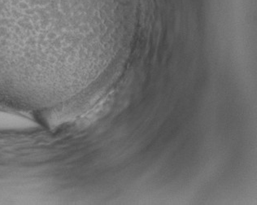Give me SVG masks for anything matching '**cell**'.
Returning <instances> with one entry per match:
<instances>
[{"mask_svg": "<svg viewBox=\"0 0 257 205\" xmlns=\"http://www.w3.org/2000/svg\"><path fill=\"white\" fill-rule=\"evenodd\" d=\"M32 124L30 119L23 118L22 116L0 111V130L28 128Z\"/></svg>", "mask_w": 257, "mask_h": 205, "instance_id": "obj_1", "label": "cell"}]
</instances>
